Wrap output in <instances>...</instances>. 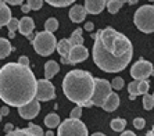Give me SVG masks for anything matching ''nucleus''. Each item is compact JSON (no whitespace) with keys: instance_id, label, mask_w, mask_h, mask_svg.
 <instances>
[{"instance_id":"16","label":"nucleus","mask_w":154,"mask_h":136,"mask_svg":"<svg viewBox=\"0 0 154 136\" xmlns=\"http://www.w3.org/2000/svg\"><path fill=\"white\" fill-rule=\"evenodd\" d=\"M119 106V96L114 92H111V94L107 97V100L104 101V104L101 106L104 111H107V113H111V111H115L118 108Z\"/></svg>"},{"instance_id":"6","label":"nucleus","mask_w":154,"mask_h":136,"mask_svg":"<svg viewBox=\"0 0 154 136\" xmlns=\"http://www.w3.org/2000/svg\"><path fill=\"white\" fill-rule=\"evenodd\" d=\"M111 92H112V86L108 81L101 78H94L93 96L89 100V103L86 104V107H92V106L101 107L104 104V101L107 100V97L111 94Z\"/></svg>"},{"instance_id":"27","label":"nucleus","mask_w":154,"mask_h":136,"mask_svg":"<svg viewBox=\"0 0 154 136\" xmlns=\"http://www.w3.org/2000/svg\"><path fill=\"white\" fill-rule=\"evenodd\" d=\"M142 101H143V108H144V110H147V111L153 110V107H154V99H153V96H151V94H149V93L143 94Z\"/></svg>"},{"instance_id":"15","label":"nucleus","mask_w":154,"mask_h":136,"mask_svg":"<svg viewBox=\"0 0 154 136\" xmlns=\"http://www.w3.org/2000/svg\"><path fill=\"white\" fill-rule=\"evenodd\" d=\"M86 14H88V11H86L85 6L75 4V6L69 10V20H71L72 22H75V24H79V22L85 21Z\"/></svg>"},{"instance_id":"4","label":"nucleus","mask_w":154,"mask_h":136,"mask_svg":"<svg viewBox=\"0 0 154 136\" xmlns=\"http://www.w3.org/2000/svg\"><path fill=\"white\" fill-rule=\"evenodd\" d=\"M133 22L136 28L143 33H153L154 32V6L144 4L137 8L133 15Z\"/></svg>"},{"instance_id":"38","label":"nucleus","mask_w":154,"mask_h":136,"mask_svg":"<svg viewBox=\"0 0 154 136\" xmlns=\"http://www.w3.org/2000/svg\"><path fill=\"white\" fill-rule=\"evenodd\" d=\"M3 2H7V3L11 4V6H18V4L22 3V0H3Z\"/></svg>"},{"instance_id":"49","label":"nucleus","mask_w":154,"mask_h":136,"mask_svg":"<svg viewBox=\"0 0 154 136\" xmlns=\"http://www.w3.org/2000/svg\"><path fill=\"white\" fill-rule=\"evenodd\" d=\"M153 99H154V93H153Z\"/></svg>"},{"instance_id":"47","label":"nucleus","mask_w":154,"mask_h":136,"mask_svg":"<svg viewBox=\"0 0 154 136\" xmlns=\"http://www.w3.org/2000/svg\"><path fill=\"white\" fill-rule=\"evenodd\" d=\"M2 117H3V115H2V114H0V119H2Z\"/></svg>"},{"instance_id":"35","label":"nucleus","mask_w":154,"mask_h":136,"mask_svg":"<svg viewBox=\"0 0 154 136\" xmlns=\"http://www.w3.org/2000/svg\"><path fill=\"white\" fill-rule=\"evenodd\" d=\"M81 115H82V107H81V106H76V107L71 111V118L79 119L81 118Z\"/></svg>"},{"instance_id":"48","label":"nucleus","mask_w":154,"mask_h":136,"mask_svg":"<svg viewBox=\"0 0 154 136\" xmlns=\"http://www.w3.org/2000/svg\"><path fill=\"white\" fill-rule=\"evenodd\" d=\"M149 2H154V0H149Z\"/></svg>"},{"instance_id":"7","label":"nucleus","mask_w":154,"mask_h":136,"mask_svg":"<svg viewBox=\"0 0 154 136\" xmlns=\"http://www.w3.org/2000/svg\"><path fill=\"white\" fill-rule=\"evenodd\" d=\"M57 136H88V128L81 119L69 117L60 122Z\"/></svg>"},{"instance_id":"3","label":"nucleus","mask_w":154,"mask_h":136,"mask_svg":"<svg viewBox=\"0 0 154 136\" xmlns=\"http://www.w3.org/2000/svg\"><path fill=\"white\" fill-rule=\"evenodd\" d=\"M94 78L83 70H72L63 79V92L69 101L76 106L86 107L93 96Z\"/></svg>"},{"instance_id":"34","label":"nucleus","mask_w":154,"mask_h":136,"mask_svg":"<svg viewBox=\"0 0 154 136\" xmlns=\"http://www.w3.org/2000/svg\"><path fill=\"white\" fill-rule=\"evenodd\" d=\"M144 125H146V121H144V118H135L133 119V126L136 129H143Z\"/></svg>"},{"instance_id":"39","label":"nucleus","mask_w":154,"mask_h":136,"mask_svg":"<svg viewBox=\"0 0 154 136\" xmlns=\"http://www.w3.org/2000/svg\"><path fill=\"white\" fill-rule=\"evenodd\" d=\"M11 131H14V129H13V125H11V124H7V125L4 126V132H6V133L11 132Z\"/></svg>"},{"instance_id":"9","label":"nucleus","mask_w":154,"mask_h":136,"mask_svg":"<svg viewBox=\"0 0 154 136\" xmlns=\"http://www.w3.org/2000/svg\"><path fill=\"white\" fill-rule=\"evenodd\" d=\"M154 74V67L150 61H146L144 58H140L131 67V76L136 81L147 79L150 75Z\"/></svg>"},{"instance_id":"32","label":"nucleus","mask_w":154,"mask_h":136,"mask_svg":"<svg viewBox=\"0 0 154 136\" xmlns=\"http://www.w3.org/2000/svg\"><path fill=\"white\" fill-rule=\"evenodd\" d=\"M43 2L45 0H28V6L31 7V10H40L43 6Z\"/></svg>"},{"instance_id":"2","label":"nucleus","mask_w":154,"mask_h":136,"mask_svg":"<svg viewBox=\"0 0 154 136\" xmlns=\"http://www.w3.org/2000/svg\"><path fill=\"white\" fill-rule=\"evenodd\" d=\"M36 81L29 67L7 63L0 68V100L11 107H21L36 96Z\"/></svg>"},{"instance_id":"29","label":"nucleus","mask_w":154,"mask_h":136,"mask_svg":"<svg viewBox=\"0 0 154 136\" xmlns=\"http://www.w3.org/2000/svg\"><path fill=\"white\" fill-rule=\"evenodd\" d=\"M26 129H28V131L32 133L33 136H45V132H43V129L40 128L39 125H35V124H29Z\"/></svg>"},{"instance_id":"30","label":"nucleus","mask_w":154,"mask_h":136,"mask_svg":"<svg viewBox=\"0 0 154 136\" xmlns=\"http://www.w3.org/2000/svg\"><path fill=\"white\" fill-rule=\"evenodd\" d=\"M149 89H150V82H149L147 79H142V81H139V94L149 93Z\"/></svg>"},{"instance_id":"11","label":"nucleus","mask_w":154,"mask_h":136,"mask_svg":"<svg viewBox=\"0 0 154 136\" xmlns=\"http://www.w3.org/2000/svg\"><path fill=\"white\" fill-rule=\"evenodd\" d=\"M89 56V51L83 45H78V46H72L71 51L68 56L69 64H78L81 61H85Z\"/></svg>"},{"instance_id":"21","label":"nucleus","mask_w":154,"mask_h":136,"mask_svg":"<svg viewBox=\"0 0 154 136\" xmlns=\"http://www.w3.org/2000/svg\"><path fill=\"white\" fill-rule=\"evenodd\" d=\"M126 3V0H107V8L111 14L118 13L119 8Z\"/></svg>"},{"instance_id":"44","label":"nucleus","mask_w":154,"mask_h":136,"mask_svg":"<svg viewBox=\"0 0 154 136\" xmlns=\"http://www.w3.org/2000/svg\"><path fill=\"white\" fill-rule=\"evenodd\" d=\"M139 0H126V3L128 4H136Z\"/></svg>"},{"instance_id":"45","label":"nucleus","mask_w":154,"mask_h":136,"mask_svg":"<svg viewBox=\"0 0 154 136\" xmlns=\"http://www.w3.org/2000/svg\"><path fill=\"white\" fill-rule=\"evenodd\" d=\"M92 136H106L104 133H101V132H96V133H93Z\"/></svg>"},{"instance_id":"5","label":"nucleus","mask_w":154,"mask_h":136,"mask_svg":"<svg viewBox=\"0 0 154 136\" xmlns=\"http://www.w3.org/2000/svg\"><path fill=\"white\" fill-rule=\"evenodd\" d=\"M33 49L38 54L46 57V56H50L56 47H57V40H56V36L51 32H47V31H43V32H38L36 36L32 40Z\"/></svg>"},{"instance_id":"19","label":"nucleus","mask_w":154,"mask_h":136,"mask_svg":"<svg viewBox=\"0 0 154 136\" xmlns=\"http://www.w3.org/2000/svg\"><path fill=\"white\" fill-rule=\"evenodd\" d=\"M13 51V46L6 38H0V60L6 58L7 56H10V53Z\"/></svg>"},{"instance_id":"13","label":"nucleus","mask_w":154,"mask_h":136,"mask_svg":"<svg viewBox=\"0 0 154 136\" xmlns=\"http://www.w3.org/2000/svg\"><path fill=\"white\" fill-rule=\"evenodd\" d=\"M107 6V0H85V8L88 14H99Z\"/></svg>"},{"instance_id":"17","label":"nucleus","mask_w":154,"mask_h":136,"mask_svg":"<svg viewBox=\"0 0 154 136\" xmlns=\"http://www.w3.org/2000/svg\"><path fill=\"white\" fill-rule=\"evenodd\" d=\"M11 18V10L7 7V4H4V2H0V28L7 25Z\"/></svg>"},{"instance_id":"14","label":"nucleus","mask_w":154,"mask_h":136,"mask_svg":"<svg viewBox=\"0 0 154 136\" xmlns=\"http://www.w3.org/2000/svg\"><path fill=\"white\" fill-rule=\"evenodd\" d=\"M57 51L58 54L61 56V63L63 64H69V61H68V56H69V51H71L72 49V45L69 43L68 39H61L60 42L57 43Z\"/></svg>"},{"instance_id":"24","label":"nucleus","mask_w":154,"mask_h":136,"mask_svg":"<svg viewBox=\"0 0 154 136\" xmlns=\"http://www.w3.org/2000/svg\"><path fill=\"white\" fill-rule=\"evenodd\" d=\"M128 92L131 94V100H135L136 96H139V81H132V82L128 85Z\"/></svg>"},{"instance_id":"26","label":"nucleus","mask_w":154,"mask_h":136,"mask_svg":"<svg viewBox=\"0 0 154 136\" xmlns=\"http://www.w3.org/2000/svg\"><path fill=\"white\" fill-rule=\"evenodd\" d=\"M45 2H47L53 7H67V6L74 3L75 0H45Z\"/></svg>"},{"instance_id":"40","label":"nucleus","mask_w":154,"mask_h":136,"mask_svg":"<svg viewBox=\"0 0 154 136\" xmlns=\"http://www.w3.org/2000/svg\"><path fill=\"white\" fill-rule=\"evenodd\" d=\"M121 136H136V135H135L132 131H124V132L121 133Z\"/></svg>"},{"instance_id":"37","label":"nucleus","mask_w":154,"mask_h":136,"mask_svg":"<svg viewBox=\"0 0 154 136\" xmlns=\"http://www.w3.org/2000/svg\"><path fill=\"white\" fill-rule=\"evenodd\" d=\"M93 28H94V25H93V22H92V21H89V22H86V24H85V29L88 31V32H92V31H93Z\"/></svg>"},{"instance_id":"28","label":"nucleus","mask_w":154,"mask_h":136,"mask_svg":"<svg viewBox=\"0 0 154 136\" xmlns=\"http://www.w3.org/2000/svg\"><path fill=\"white\" fill-rule=\"evenodd\" d=\"M18 24H20V21H18L17 18H11L10 21H8V24H7V28H8V36H10L11 39L14 38V35H15V29H18Z\"/></svg>"},{"instance_id":"22","label":"nucleus","mask_w":154,"mask_h":136,"mask_svg":"<svg viewBox=\"0 0 154 136\" xmlns=\"http://www.w3.org/2000/svg\"><path fill=\"white\" fill-rule=\"evenodd\" d=\"M69 43L72 46H78V45H83V38H82V29L78 28L72 32L71 38H69Z\"/></svg>"},{"instance_id":"36","label":"nucleus","mask_w":154,"mask_h":136,"mask_svg":"<svg viewBox=\"0 0 154 136\" xmlns=\"http://www.w3.org/2000/svg\"><path fill=\"white\" fill-rule=\"evenodd\" d=\"M18 64L25 65V67H29V58L26 57V56H21V57L18 58Z\"/></svg>"},{"instance_id":"12","label":"nucleus","mask_w":154,"mask_h":136,"mask_svg":"<svg viewBox=\"0 0 154 136\" xmlns=\"http://www.w3.org/2000/svg\"><path fill=\"white\" fill-rule=\"evenodd\" d=\"M33 29H35V22L31 17H22L18 24V31L24 36H26L29 40H33Z\"/></svg>"},{"instance_id":"25","label":"nucleus","mask_w":154,"mask_h":136,"mask_svg":"<svg viewBox=\"0 0 154 136\" xmlns=\"http://www.w3.org/2000/svg\"><path fill=\"white\" fill-rule=\"evenodd\" d=\"M45 29H46L47 32H56L58 29V21L56 18H49L46 22H45Z\"/></svg>"},{"instance_id":"31","label":"nucleus","mask_w":154,"mask_h":136,"mask_svg":"<svg viewBox=\"0 0 154 136\" xmlns=\"http://www.w3.org/2000/svg\"><path fill=\"white\" fill-rule=\"evenodd\" d=\"M6 136H33V135L29 132L28 129H14V131L6 133Z\"/></svg>"},{"instance_id":"23","label":"nucleus","mask_w":154,"mask_h":136,"mask_svg":"<svg viewBox=\"0 0 154 136\" xmlns=\"http://www.w3.org/2000/svg\"><path fill=\"white\" fill-rule=\"evenodd\" d=\"M110 126L115 132H124L126 126V121L124 118H114L111 121V124H110Z\"/></svg>"},{"instance_id":"1","label":"nucleus","mask_w":154,"mask_h":136,"mask_svg":"<svg viewBox=\"0 0 154 136\" xmlns=\"http://www.w3.org/2000/svg\"><path fill=\"white\" fill-rule=\"evenodd\" d=\"M94 39L93 61L106 72H119L132 60L133 46L125 35L111 26L90 33Z\"/></svg>"},{"instance_id":"46","label":"nucleus","mask_w":154,"mask_h":136,"mask_svg":"<svg viewBox=\"0 0 154 136\" xmlns=\"http://www.w3.org/2000/svg\"><path fill=\"white\" fill-rule=\"evenodd\" d=\"M45 135H46V136H54V133L51 132V131H49V132H46Z\"/></svg>"},{"instance_id":"33","label":"nucleus","mask_w":154,"mask_h":136,"mask_svg":"<svg viewBox=\"0 0 154 136\" xmlns=\"http://www.w3.org/2000/svg\"><path fill=\"white\" fill-rule=\"evenodd\" d=\"M124 85H125V82H124V79L121 78V76H117V78L112 79V82H111V86H112V89H122L124 88Z\"/></svg>"},{"instance_id":"8","label":"nucleus","mask_w":154,"mask_h":136,"mask_svg":"<svg viewBox=\"0 0 154 136\" xmlns=\"http://www.w3.org/2000/svg\"><path fill=\"white\" fill-rule=\"evenodd\" d=\"M36 100L39 101H49L56 99V88L50 82V79H39L36 85Z\"/></svg>"},{"instance_id":"18","label":"nucleus","mask_w":154,"mask_h":136,"mask_svg":"<svg viewBox=\"0 0 154 136\" xmlns=\"http://www.w3.org/2000/svg\"><path fill=\"white\" fill-rule=\"evenodd\" d=\"M58 71H60V67H58V64L54 60L47 61L45 64V78L46 79H51Z\"/></svg>"},{"instance_id":"43","label":"nucleus","mask_w":154,"mask_h":136,"mask_svg":"<svg viewBox=\"0 0 154 136\" xmlns=\"http://www.w3.org/2000/svg\"><path fill=\"white\" fill-rule=\"evenodd\" d=\"M144 136H154V126L151 128V131H149V132H147Z\"/></svg>"},{"instance_id":"41","label":"nucleus","mask_w":154,"mask_h":136,"mask_svg":"<svg viewBox=\"0 0 154 136\" xmlns=\"http://www.w3.org/2000/svg\"><path fill=\"white\" fill-rule=\"evenodd\" d=\"M29 10H31V7H29L28 4H24V6L21 7V11H22V13H29Z\"/></svg>"},{"instance_id":"42","label":"nucleus","mask_w":154,"mask_h":136,"mask_svg":"<svg viewBox=\"0 0 154 136\" xmlns=\"http://www.w3.org/2000/svg\"><path fill=\"white\" fill-rule=\"evenodd\" d=\"M8 111H10V110H8V107H2V110H0V114H2V115H7Z\"/></svg>"},{"instance_id":"20","label":"nucleus","mask_w":154,"mask_h":136,"mask_svg":"<svg viewBox=\"0 0 154 136\" xmlns=\"http://www.w3.org/2000/svg\"><path fill=\"white\" fill-rule=\"evenodd\" d=\"M45 125L50 129L57 128V126L60 125V117H58L57 114H54V113L47 114L46 117H45Z\"/></svg>"},{"instance_id":"10","label":"nucleus","mask_w":154,"mask_h":136,"mask_svg":"<svg viewBox=\"0 0 154 136\" xmlns=\"http://www.w3.org/2000/svg\"><path fill=\"white\" fill-rule=\"evenodd\" d=\"M40 111V101L33 99L32 101L24 104L21 107H18V113L24 119H33Z\"/></svg>"}]
</instances>
